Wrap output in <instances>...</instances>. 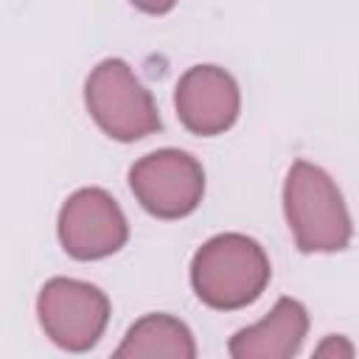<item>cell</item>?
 Returning <instances> with one entry per match:
<instances>
[{"instance_id":"ba28073f","label":"cell","mask_w":359,"mask_h":359,"mask_svg":"<svg viewBox=\"0 0 359 359\" xmlns=\"http://www.w3.org/2000/svg\"><path fill=\"white\" fill-rule=\"evenodd\" d=\"M309 334V311L294 297H280L269 314L241 331L227 342L233 359H292L300 353Z\"/></svg>"},{"instance_id":"3957f363","label":"cell","mask_w":359,"mask_h":359,"mask_svg":"<svg viewBox=\"0 0 359 359\" xmlns=\"http://www.w3.org/2000/svg\"><path fill=\"white\" fill-rule=\"evenodd\" d=\"M84 104L98 129L121 143L149 137L160 129L151 93L123 59L98 62L84 81Z\"/></svg>"},{"instance_id":"8992f818","label":"cell","mask_w":359,"mask_h":359,"mask_svg":"<svg viewBox=\"0 0 359 359\" xmlns=\"http://www.w3.org/2000/svg\"><path fill=\"white\" fill-rule=\"evenodd\" d=\"M56 233L70 258L98 261L126 244L129 224L112 194L104 188H79L59 208Z\"/></svg>"},{"instance_id":"277c9868","label":"cell","mask_w":359,"mask_h":359,"mask_svg":"<svg viewBox=\"0 0 359 359\" xmlns=\"http://www.w3.org/2000/svg\"><path fill=\"white\" fill-rule=\"evenodd\" d=\"M36 317L45 337L73 353L98 345L109 323L107 294L76 278H50L36 297Z\"/></svg>"},{"instance_id":"8fae6325","label":"cell","mask_w":359,"mask_h":359,"mask_svg":"<svg viewBox=\"0 0 359 359\" xmlns=\"http://www.w3.org/2000/svg\"><path fill=\"white\" fill-rule=\"evenodd\" d=\"M135 8H140V11H146V14H165V11H171L180 0H129Z\"/></svg>"},{"instance_id":"9c48e42d","label":"cell","mask_w":359,"mask_h":359,"mask_svg":"<svg viewBox=\"0 0 359 359\" xmlns=\"http://www.w3.org/2000/svg\"><path fill=\"white\" fill-rule=\"evenodd\" d=\"M118 359H154V356H168V359H194L196 356V342L191 328L163 311L143 314L135 320L115 348Z\"/></svg>"},{"instance_id":"5b68a950","label":"cell","mask_w":359,"mask_h":359,"mask_svg":"<svg viewBox=\"0 0 359 359\" xmlns=\"http://www.w3.org/2000/svg\"><path fill=\"white\" fill-rule=\"evenodd\" d=\"M129 188L143 210L157 219H182L205 196V171L182 149H157L129 168Z\"/></svg>"},{"instance_id":"6da1fadb","label":"cell","mask_w":359,"mask_h":359,"mask_svg":"<svg viewBox=\"0 0 359 359\" xmlns=\"http://www.w3.org/2000/svg\"><path fill=\"white\" fill-rule=\"evenodd\" d=\"M272 278L264 247L244 233H219L191 258L194 294L219 311H236L255 303Z\"/></svg>"},{"instance_id":"30bf717a","label":"cell","mask_w":359,"mask_h":359,"mask_svg":"<svg viewBox=\"0 0 359 359\" xmlns=\"http://www.w3.org/2000/svg\"><path fill=\"white\" fill-rule=\"evenodd\" d=\"M314 356H323V359H351L353 356V345L345 337H339V334H328L314 348Z\"/></svg>"},{"instance_id":"52a82bcc","label":"cell","mask_w":359,"mask_h":359,"mask_svg":"<svg viewBox=\"0 0 359 359\" xmlns=\"http://www.w3.org/2000/svg\"><path fill=\"white\" fill-rule=\"evenodd\" d=\"M174 107L180 123L191 135L216 137L236 123L241 112V90L224 67L194 65L177 81Z\"/></svg>"},{"instance_id":"7a4b0ae2","label":"cell","mask_w":359,"mask_h":359,"mask_svg":"<svg viewBox=\"0 0 359 359\" xmlns=\"http://www.w3.org/2000/svg\"><path fill=\"white\" fill-rule=\"evenodd\" d=\"M283 216L300 252H339L351 244L353 227L342 191L309 160H297L286 171Z\"/></svg>"}]
</instances>
